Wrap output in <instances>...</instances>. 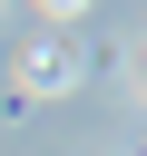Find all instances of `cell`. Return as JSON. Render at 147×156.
Returning a JSON list of instances; mask_svg holds the SVG:
<instances>
[{"instance_id": "6da1fadb", "label": "cell", "mask_w": 147, "mask_h": 156, "mask_svg": "<svg viewBox=\"0 0 147 156\" xmlns=\"http://www.w3.org/2000/svg\"><path fill=\"white\" fill-rule=\"evenodd\" d=\"M20 98H59V88H78V49L69 39H39V49H20Z\"/></svg>"}, {"instance_id": "7a4b0ae2", "label": "cell", "mask_w": 147, "mask_h": 156, "mask_svg": "<svg viewBox=\"0 0 147 156\" xmlns=\"http://www.w3.org/2000/svg\"><path fill=\"white\" fill-rule=\"evenodd\" d=\"M39 10H49V20H78V10H88V0H39Z\"/></svg>"}]
</instances>
